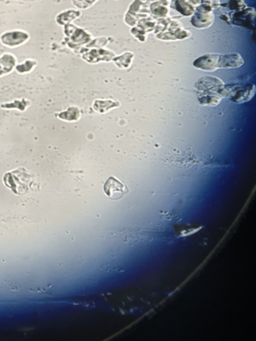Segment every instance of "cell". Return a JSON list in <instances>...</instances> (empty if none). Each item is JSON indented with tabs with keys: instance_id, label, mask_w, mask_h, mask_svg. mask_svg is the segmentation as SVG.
<instances>
[{
	"instance_id": "9c48e42d",
	"label": "cell",
	"mask_w": 256,
	"mask_h": 341,
	"mask_svg": "<svg viewBox=\"0 0 256 341\" xmlns=\"http://www.w3.org/2000/svg\"><path fill=\"white\" fill-rule=\"evenodd\" d=\"M16 59L12 55L5 53L0 57V77L7 75L16 66Z\"/></svg>"
},
{
	"instance_id": "d6986e66",
	"label": "cell",
	"mask_w": 256,
	"mask_h": 341,
	"mask_svg": "<svg viewBox=\"0 0 256 341\" xmlns=\"http://www.w3.org/2000/svg\"><path fill=\"white\" fill-rule=\"evenodd\" d=\"M78 12H73V11L65 13V14L59 16V22L64 24H66L67 22L71 21L72 20L76 18V16H78Z\"/></svg>"
},
{
	"instance_id": "44dd1931",
	"label": "cell",
	"mask_w": 256,
	"mask_h": 341,
	"mask_svg": "<svg viewBox=\"0 0 256 341\" xmlns=\"http://www.w3.org/2000/svg\"><path fill=\"white\" fill-rule=\"evenodd\" d=\"M204 5H208L211 8L220 6V0H202Z\"/></svg>"
},
{
	"instance_id": "7c38bea8",
	"label": "cell",
	"mask_w": 256,
	"mask_h": 341,
	"mask_svg": "<svg viewBox=\"0 0 256 341\" xmlns=\"http://www.w3.org/2000/svg\"><path fill=\"white\" fill-rule=\"evenodd\" d=\"M59 118L68 122L77 121L80 117V112L76 107H72L68 109L66 112L59 114Z\"/></svg>"
},
{
	"instance_id": "277c9868",
	"label": "cell",
	"mask_w": 256,
	"mask_h": 341,
	"mask_svg": "<svg viewBox=\"0 0 256 341\" xmlns=\"http://www.w3.org/2000/svg\"><path fill=\"white\" fill-rule=\"evenodd\" d=\"M256 12L254 8L244 9L233 14L232 22L235 25H241L248 28H254Z\"/></svg>"
},
{
	"instance_id": "ba28073f",
	"label": "cell",
	"mask_w": 256,
	"mask_h": 341,
	"mask_svg": "<svg viewBox=\"0 0 256 341\" xmlns=\"http://www.w3.org/2000/svg\"><path fill=\"white\" fill-rule=\"evenodd\" d=\"M224 85V83L220 79L215 77H204L196 83V87L199 90L209 91L210 90H216L217 89L218 93Z\"/></svg>"
},
{
	"instance_id": "8992f818",
	"label": "cell",
	"mask_w": 256,
	"mask_h": 341,
	"mask_svg": "<svg viewBox=\"0 0 256 341\" xmlns=\"http://www.w3.org/2000/svg\"><path fill=\"white\" fill-rule=\"evenodd\" d=\"M214 14L212 12L198 10V12L193 16L191 22L192 25L197 28H207L212 25L214 22Z\"/></svg>"
},
{
	"instance_id": "5b68a950",
	"label": "cell",
	"mask_w": 256,
	"mask_h": 341,
	"mask_svg": "<svg viewBox=\"0 0 256 341\" xmlns=\"http://www.w3.org/2000/svg\"><path fill=\"white\" fill-rule=\"evenodd\" d=\"M28 35L20 31H9L3 33L0 37L1 44L6 47L14 48L18 47L26 42Z\"/></svg>"
},
{
	"instance_id": "e0dca14e",
	"label": "cell",
	"mask_w": 256,
	"mask_h": 341,
	"mask_svg": "<svg viewBox=\"0 0 256 341\" xmlns=\"http://www.w3.org/2000/svg\"><path fill=\"white\" fill-rule=\"evenodd\" d=\"M36 65V63L33 61H26L24 64L16 66V70L20 73H27L30 72Z\"/></svg>"
},
{
	"instance_id": "3957f363",
	"label": "cell",
	"mask_w": 256,
	"mask_h": 341,
	"mask_svg": "<svg viewBox=\"0 0 256 341\" xmlns=\"http://www.w3.org/2000/svg\"><path fill=\"white\" fill-rule=\"evenodd\" d=\"M103 190L107 197L112 200L121 199L128 192L126 185L114 177H109L107 179L103 187Z\"/></svg>"
},
{
	"instance_id": "52a82bcc",
	"label": "cell",
	"mask_w": 256,
	"mask_h": 341,
	"mask_svg": "<svg viewBox=\"0 0 256 341\" xmlns=\"http://www.w3.org/2000/svg\"><path fill=\"white\" fill-rule=\"evenodd\" d=\"M256 87L254 84H248L244 88L236 89L231 96V100L235 103H242L250 101L255 95Z\"/></svg>"
},
{
	"instance_id": "ac0fdd59",
	"label": "cell",
	"mask_w": 256,
	"mask_h": 341,
	"mask_svg": "<svg viewBox=\"0 0 256 341\" xmlns=\"http://www.w3.org/2000/svg\"><path fill=\"white\" fill-rule=\"evenodd\" d=\"M229 8L231 10H235L236 12L246 9V4L243 0H230L229 3Z\"/></svg>"
},
{
	"instance_id": "4fadbf2b",
	"label": "cell",
	"mask_w": 256,
	"mask_h": 341,
	"mask_svg": "<svg viewBox=\"0 0 256 341\" xmlns=\"http://www.w3.org/2000/svg\"><path fill=\"white\" fill-rule=\"evenodd\" d=\"M176 9L178 12L185 15V16H190L194 12V8L190 5L187 4L184 0H178L176 3Z\"/></svg>"
},
{
	"instance_id": "7a4b0ae2",
	"label": "cell",
	"mask_w": 256,
	"mask_h": 341,
	"mask_svg": "<svg viewBox=\"0 0 256 341\" xmlns=\"http://www.w3.org/2000/svg\"><path fill=\"white\" fill-rule=\"evenodd\" d=\"M23 170L24 169H18L5 173L3 177V180L5 185L15 194H21L27 189V184H26L27 183V179H25L30 175L27 174L26 172L24 173Z\"/></svg>"
},
{
	"instance_id": "9a60e30c",
	"label": "cell",
	"mask_w": 256,
	"mask_h": 341,
	"mask_svg": "<svg viewBox=\"0 0 256 341\" xmlns=\"http://www.w3.org/2000/svg\"><path fill=\"white\" fill-rule=\"evenodd\" d=\"M221 97L217 96L206 95L203 97H199V101L202 105H218L221 101Z\"/></svg>"
},
{
	"instance_id": "ffe728a7",
	"label": "cell",
	"mask_w": 256,
	"mask_h": 341,
	"mask_svg": "<svg viewBox=\"0 0 256 341\" xmlns=\"http://www.w3.org/2000/svg\"><path fill=\"white\" fill-rule=\"evenodd\" d=\"M97 0H74V3L76 6L79 8H86L88 6H90L93 3L95 2Z\"/></svg>"
},
{
	"instance_id": "8fae6325",
	"label": "cell",
	"mask_w": 256,
	"mask_h": 341,
	"mask_svg": "<svg viewBox=\"0 0 256 341\" xmlns=\"http://www.w3.org/2000/svg\"><path fill=\"white\" fill-rule=\"evenodd\" d=\"M119 105L118 102L111 101V100H107V101H100L98 100L94 103V109L98 112L101 114H104L107 111L110 110L111 109L117 107Z\"/></svg>"
},
{
	"instance_id": "6da1fadb",
	"label": "cell",
	"mask_w": 256,
	"mask_h": 341,
	"mask_svg": "<svg viewBox=\"0 0 256 341\" xmlns=\"http://www.w3.org/2000/svg\"><path fill=\"white\" fill-rule=\"evenodd\" d=\"M244 64V59L239 53L225 55L209 53L196 59L194 66L202 71L211 72L219 69L240 68Z\"/></svg>"
},
{
	"instance_id": "5bb4252c",
	"label": "cell",
	"mask_w": 256,
	"mask_h": 341,
	"mask_svg": "<svg viewBox=\"0 0 256 341\" xmlns=\"http://www.w3.org/2000/svg\"><path fill=\"white\" fill-rule=\"evenodd\" d=\"M133 54L130 53H126V54L122 55L121 57H117L114 59V62L120 68H128L131 62V59L133 58Z\"/></svg>"
},
{
	"instance_id": "2e32d148",
	"label": "cell",
	"mask_w": 256,
	"mask_h": 341,
	"mask_svg": "<svg viewBox=\"0 0 256 341\" xmlns=\"http://www.w3.org/2000/svg\"><path fill=\"white\" fill-rule=\"evenodd\" d=\"M27 105V101L25 99L22 101H14L12 103H4L1 105V108L5 109H18L20 111L25 110Z\"/></svg>"
},
{
	"instance_id": "30bf717a",
	"label": "cell",
	"mask_w": 256,
	"mask_h": 341,
	"mask_svg": "<svg viewBox=\"0 0 256 341\" xmlns=\"http://www.w3.org/2000/svg\"><path fill=\"white\" fill-rule=\"evenodd\" d=\"M112 53H109L105 50H100V51L94 50L92 53H90V54L87 55L85 58L91 62H96L100 60L109 61L112 59Z\"/></svg>"
}]
</instances>
